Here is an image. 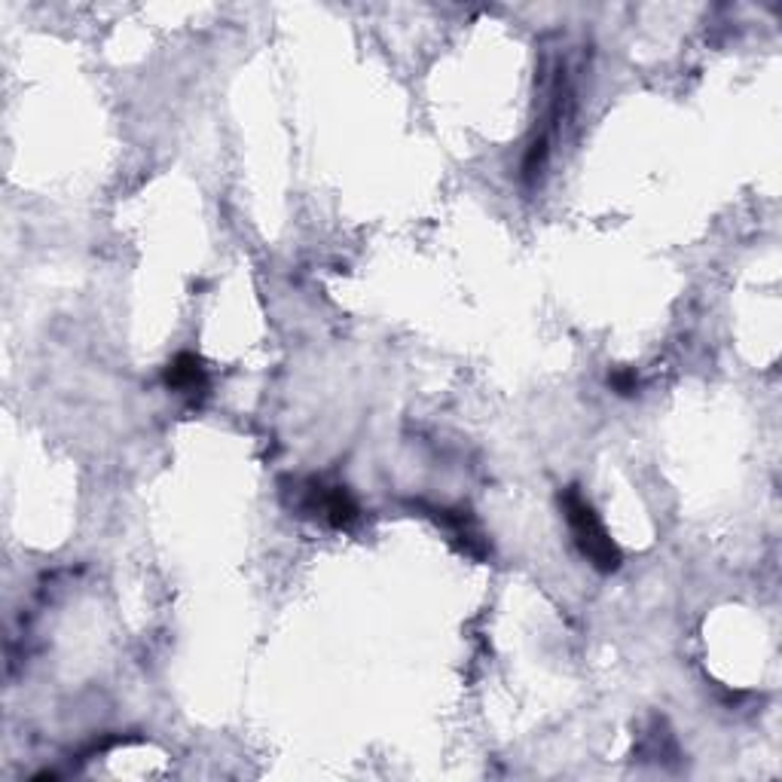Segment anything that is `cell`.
Returning <instances> with one entry per match:
<instances>
[{
  "mask_svg": "<svg viewBox=\"0 0 782 782\" xmlns=\"http://www.w3.org/2000/svg\"><path fill=\"white\" fill-rule=\"evenodd\" d=\"M560 505L565 510V522L575 536L577 550L591 560L593 569L599 572H618L620 569V550L612 541V536L605 532L599 514L593 510V505L584 498V493L577 486H569L560 495Z\"/></svg>",
  "mask_w": 782,
  "mask_h": 782,
  "instance_id": "6da1fadb",
  "label": "cell"
},
{
  "mask_svg": "<svg viewBox=\"0 0 782 782\" xmlns=\"http://www.w3.org/2000/svg\"><path fill=\"white\" fill-rule=\"evenodd\" d=\"M297 489V510L316 517V520L328 522L333 529H349L361 520V508H357L355 495L349 493L340 483L324 481H302L294 483Z\"/></svg>",
  "mask_w": 782,
  "mask_h": 782,
  "instance_id": "7a4b0ae2",
  "label": "cell"
},
{
  "mask_svg": "<svg viewBox=\"0 0 782 782\" xmlns=\"http://www.w3.org/2000/svg\"><path fill=\"white\" fill-rule=\"evenodd\" d=\"M431 517L450 532V536L462 544V550H465L467 557H477V560H483L486 557V541H483L481 529L471 522V517L467 514H462V510H447V508H431Z\"/></svg>",
  "mask_w": 782,
  "mask_h": 782,
  "instance_id": "277c9868",
  "label": "cell"
},
{
  "mask_svg": "<svg viewBox=\"0 0 782 782\" xmlns=\"http://www.w3.org/2000/svg\"><path fill=\"white\" fill-rule=\"evenodd\" d=\"M165 385L178 395H187V398H202L208 392V371L202 364V357L190 355V352H180L168 371H165Z\"/></svg>",
  "mask_w": 782,
  "mask_h": 782,
  "instance_id": "3957f363",
  "label": "cell"
},
{
  "mask_svg": "<svg viewBox=\"0 0 782 782\" xmlns=\"http://www.w3.org/2000/svg\"><path fill=\"white\" fill-rule=\"evenodd\" d=\"M612 385L618 388L620 395H632V392L639 388V379H636V373L632 371H624V373H615V376H612Z\"/></svg>",
  "mask_w": 782,
  "mask_h": 782,
  "instance_id": "5b68a950",
  "label": "cell"
}]
</instances>
